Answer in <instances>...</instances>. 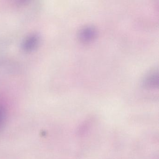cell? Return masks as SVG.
<instances>
[{
	"instance_id": "obj_1",
	"label": "cell",
	"mask_w": 159,
	"mask_h": 159,
	"mask_svg": "<svg viewBox=\"0 0 159 159\" xmlns=\"http://www.w3.org/2000/svg\"><path fill=\"white\" fill-rule=\"evenodd\" d=\"M39 35L33 33L28 35L22 42L21 48L24 52H30L38 47L40 43Z\"/></svg>"
},
{
	"instance_id": "obj_2",
	"label": "cell",
	"mask_w": 159,
	"mask_h": 159,
	"mask_svg": "<svg viewBox=\"0 0 159 159\" xmlns=\"http://www.w3.org/2000/svg\"><path fill=\"white\" fill-rule=\"evenodd\" d=\"M97 34V32L95 28L92 26H87L80 30L79 33V38L82 42L87 43L93 41Z\"/></svg>"
},
{
	"instance_id": "obj_3",
	"label": "cell",
	"mask_w": 159,
	"mask_h": 159,
	"mask_svg": "<svg viewBox=\"0 0 159 159\" xmlns=\"http://www.w3.org/2000/svg\"><path fill=\"white\" fill-rule=\"evenodd\" d=\"M158 71L152 70L144 79V86L148 89H154L158 87Z\"/></svg>"
}]
</instances>
